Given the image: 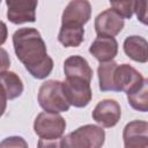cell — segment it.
Masks as SVG:
<instances>
[{
	"label": "cell",
	"mask_w": 148,
	"mask_h": 148,
	"mask_svg": "<svg viewBox=\"0 0 148 148\" xmlns=\"http://www.w3.org/2000/svg\"><path fill=\"white\" fill-rule=\"evenodd\" d=\"M124 17L113 8L99 13L95 18V31L97 36H117L124 28Z\"/></svg>",
	"instance_id": "ba28073f"
},
{
	"label": "cell",
	"mask_w": 148,
	"mask_h": 148,
	"mask_svg": "<svg viewBox=\"0 0 148 148\" xmlns=\"http://www.w3.org/2000/svg\"><path fill=\"white\" fill-rule=\"evenodd\" d=\"M1 88H2V99L3 103L17 98L23 92V83L20 76L10 71H1Z\"/></svg>",
	"instance_id": "5bb4252c"
},
{
	"label": "cell",
	"mask_w": 148,
	"mask_h": 148,
	"mask_svg": "<svg viewBox=\"0 0 148 148\" xmlns=\"http://www.w3.org/2000/svg\"><path fill=\"white\" fill-rule=\"evenodd\" d=\"M104 141L105 132L102 126L87 124L61 138L59 145L64 148H99Z\"/></svg>",
	"instance_id": "7a4b0ae2"
},
{
	"label": "cell",
	"mask_w": 148,
	"mask_h": 148,
	"mask_svg": "<svg viewBox=\"0 0 148 148\" xmlns=\"http://www.w3.org/2000/svg\"><path fill=\"white\" fill-rule=\"evenodd\" d=\"M143 77L139 71L128 64L118 65L113 74L114 91H123L125 94H131L140 87Z\"/></svg>",
	"instance_id": "52a82bcc"
},
{
	"label": "cell",
	"mask_w": 148,
	"mask_h": 148,
	"mask_svg": "<svg viewBox=\"0 0 148 148\" xmlns=\"http://www.w3.org/2000/svg\"><path fill=\"white\" fill-rule=\"evenodd\" d=\"M89 52L99 61H110L118 53V42L114 37L109 36H97L96 39L91 43Z\"/></svg>",
	"instance_id": "7c38bea8"
},
{
	"label": "cell",
	"mask_w": 148,
	"mask_h": 148,
	"mask_svg": "<svg viewBox=\"0 0 148 148\" xmlns=\"http://www.w3.org/2000/svg\"><path fill=\"white\" fill-rule=\"evenodd\" d=\"M64 72L66 77H82L89 82L92 79V69L81 56L68 57L64 61Z\"/></svg>",
	"instance_id": "9a60e30c"
},
{
	"label": "cell",
	"mask_w": 148,
	"mask_h": 148,
	"mask_svg": "<svg viewBox=\"0 0 148 148\" xmlns=\"http://www.w3.org/2000/svg\"><path fill=\"white\" fill-rule=\"evenodd\" d=\"M1 54H2V64H1V71H6V68L8 67L9 62L10 61H7L6 62V58H7V53L3 49H1Z\"/></svg>",
	"instance_id": "7402d4cb"
},
{
	"label": "cell",
	"mask_w": 148,
	"mask_h": 148,
	"mask_svg": "<svg viewBox=\"0 0 148 148\" xmlns=\"http://www.w3.org/2000/svg\"><path fill=\"white\" fill-rule=\"evenodd\" d=\"M66 130L65 119L57 112L44 111L37 114L34 121V131L42 141L60 140Z\"/></svg>",
	"instance_id": "277c9868"
},
{
	"label": "cell",
	"mask_w": 148,
	"mask_h": 148,
	"mask_svg": "<svg viewBox=\"0 0 148 148\" xmlns=\"http://www.w3.org/2000/svg\"><path fill=\"white\" fill-rule=\"evenodd\" d=\"M118 64L113 60L101 62L97 68V75L99 81L101 91H114L113 84V74Z\"/></svg>",
	"instance_id": "e0dca14e"
},
{
	"label": "cell",
	"mask_w": 148,
	"mask_h": 148,
	"mask_svg": "<svg viewBox=\"0 0 148 148\" xmlns=\"http://www.w3.org/2000/svg\"><path fill=\"white\" fill-rule=\"evenodd\" d=\"M37 99L40 108L49 112H66L71 106L65 95L62 82L58 80H47L43 82L39 87Z\"/></svg>",
	"instance_id": "3957f363"
},
{
	"label": "cell",
	"mask_w": 148,
	"mask_h": 148,
	"mask_svg": "<svg viewBox=\"0 0 148 148\" xmlns=\"http://www.w3.org/2000/svg\"><path fill=\"white\" fill-rule=\"evenodd\" d=\"M84 38V28L81 25L61 24L58 40L65 47H77L81 45Z\"/></svg>",
	"instance_id": "2e32d148"
},
{
	"label": "cell",
	"mask_w": 148,
	"mask_h": 148,
	"mask_svg": "<svg viewBox=\"0 0 148 148\" xmlns=\"http://www.w3.org/2000/svg\"><path fill=\"white\" fill-rule=\"evenodd\" d=\"M65 95L71 105L75 108L87 106L92 97L90 82L82 77H66L62 82Z\"/></svg>",
	"instance_id": "5b68a950"
},
{
	"label": "cell",
	"mask_w": 148,
	"mask_h": 148,
	"mask_svg": "<svg viewBox=\"0 0 148 148\" xmlns=\"http://www.w3.org/2000/svg\"><path fill=\"white\" fill-rule=\"evenodd\" d=\"M112 8L117 10L124 18H131L134 14L136 0H109Z\"/></svg>",
	"instance_id": "d6986e66"
},
{
	"label": "cell",
	"mask_w": 148,
	"mask_h": 148,
	"mask_svg": "<svg viewBox=\"0 0 148 148\" xmlns=\"http://www.w3.org/2000/svg\"><path fill=\"white\" fill-rule=\"evenodd\" d=\"M91 17V5L88 0H71L61 15V24L83 27Z\"/></svg>",
	"instance_id": "30bf717a"
},
{
	"label": "cell",
	"mask_w": 148,
	"mask_h": 148,
	"mask_svg": "<svg viewBox=\"0 0 148 148\" xmlns=\"http://www.w3.org/2000/svg\"><path fill=\"white\" fill-rule=\"evenodd\" d=\"M123 47L130 59L141 64L148 61V42L143 37L136 35L128 36L125 38Z\"/></svg>",
	"instance_id": "4fadbf2b"
},
{
	"label": "cell",
	"mask_w": 148,
	"mask_h": 148,
	"mask_svg": "<svg viewBox=\"0 0 148 148\" xmlns=\"http://www.w3.org/2000/svg\"><path fill=\"white\" fill-rule=\"evenodd\" d=\"M125 148H148V123L132 120L126 124L123 131Z\"/></svg>",
	"instance_id": "8fae6325"
},
{
	"label": "cell",
	"mask_w": 148,
	"mask_h": 148,
	"mask_svg": "<svg viewBox=\"0 0 148 148\" xmlns=\"http://www.w3.org/2000/svg\"><path fill=\"white\" fill-rule=\"evenodd\" d=\"M134 13L139 22L148 25V0H136Z\"/></svg>",
	"instance_id": "ffe728a7"
},
{
	"label": "cell",
	"mask_w": 148,
	"mask_h": 148,
	"mask_svg": "<svg viewBox=\"0 0 148 148\" xmlns=\"http://www.w3.org/2000/svg\"><path fill=\"white\" fill-rule=\"evenodd\" d=\"M127 101L132 109L140 112H148V77L143 79L138 89L127 94Z\"/></svg>",
	"instance_id": "ac0fdd59"
},
{
	"label": "cell",
	"mask_w": 148,
	"mask_h": 148,
	"mask_svg": "<svg viewBox=\"0 0 148 148\" xmlns=\"http://www.w3.org/2000/svg\"><path fill=\"white\" fill-rule=\"evenodd\" d=\"M92 119L102 127L110 128L118 124L121 117L120 105L117 101L106 98L99 101L94 111H92Z\"/></svg>",
	"instance_id": "9c48e42d"
},
{
	"label": "cell",
	"mask_w": 148,
	"mask_h": 148,
	"mask_svg": "<svg viewBox=\"0 0 148 148\" xmlns=\"http://www.w3.org/2000/svg\"><path fill=\"white\" fill-rule=\"evenodd\" d=\"M12 39L17 59L32 77L43 80L51 74L53 60L47 54L45 42L37 29L21 28L13 34Z\"/></svg>",
	"instance_id": "6da1fadb"
},
{
	"label": "cell",
	"mask_w": 148,
	"mask_h": 148,
	"mask_svg": "<svg viewBox=\"0 0 148 148\" xmlns=\"http://www.w3.org/2000/svg\"><path fill=\"white\" fill-rule=\"evenodd\" d=\"M38 0H6L7 18L14 24L36 21Z\"/></svg>",
	"instance_id": "8992f818"
},
{
	"label": "cell",
	"mask_w": 148,
	"mask_h": 148,
	"mask_svg": "<svg viewBox=\"0 0 148 148\" xmlns=\"http://www.w3.org/2000/svg\"><path fill=\"white\" fill-rule=\"evenodd\" d=\"M0 147L1 148H9V147H23V148H27L28 143L21 136H9V138H6L0 143Z\"/></svg>",
	"instance_id": "44dd1931"
}]
</instances>
